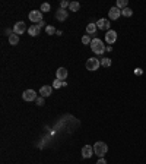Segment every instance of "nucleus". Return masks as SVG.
<instances>
[{
	"label": "nucleus",
	"mask_w": 146,
	"mask_h": 164,
	"mask_svg": "<svg viewBox=\"0 0 146 164\" xmlns=\"http://www.w3.org/2000/svg\"><path fill=\"white\" fill-rule=\"evenodd\" d=\"M91 50H92L95 54H104V51L107 50V47L104 46L102 40L99 38H94L92 43H91Z\"/></svg>",
	"instance_id": "nucleus-1"
},
{
	"label": "nucleus",
	"mask_w": 146,
	"mask_h": 164,
	"mask_svg": "<svg viewBox=\"0 0 146 164\" xmlns=\"http://www.w3.org/2000/svg\"><path fill=\"white\" fill-rule=\"evenodd\" d=\"M107 151H108V147L105 142H101V141L95 142V145H94V152H95L99 158H104V155L107 154Z\"/></svg>",
	"instance_id": "nucleus-2"
},
{
	"label": "nucleus",
	"mask_w": 146,
	"mask_h": 164,
	"mask_svg": "<svg viewBox=\"0 0 146 164\" xmlns=\"http://www.w3.org/2000/svg\"><path fill=\"white\" fill-rule=\"evenodd\" d=\"M85 66H86L88 70L94 72V70H98V68L101 66V62H99L97 57H91L86 60V65H85Z\"/></svg>",
	"instance_id": "nucleus-3"
},
{
	"label": "nucleus",
	"mask_w": 146,
	"mask_h": 164,
	"mask_svg": "<svg viewBox=\"0 0 146 164\" xmlns=\"http://www.w3.org/2000/svg\"><path fill=\"white\" fill-rule=\"evenodd\" d=\"M22 98H24L25 101H35L38 97H37V92H35L34 89H26V91H24V94H22Z\"/></svg>",
	"instance_id": "nucleus-4"
},
{
	"label": "nucleus",
	"mask_w": 146,
	"mask_h": 164,
	"mask_svg": "<svg viewBox=\"0 0 146 164\" xmlns=\"http://www.w3.org/2000/svg\"><path fill=\"white\" fill-rule=\"evenodd\" d=\"M28 18L31 22H39V21H43V12L41 10H32V12H29Z\"/></svg>",
	"instance_id": "nucleus-5"
},
{
	"label": "nucleus",
	"mask_w": 146,
	"mask_h": 164,
	"mask_svg": "<svg viewBox=\"0 0 146 164\" xmlns=\"http://www.w3.org/2000/svg\"><path fill=\"white\" fill-rule=\"evenodd\" d=\"M105 41H107L110 46H111V44H114L117 41V32L114 31V29H110V31H107V34H105Z\"/></svg>",
	"instance_id": "nucleus-6"
},
{
	"label": "nucleus",
	"mask_w": 146,
	"mask_h": 164,
	"mask_svg": "<svg viewBox=\"0 0 146 164\" xmlns=\"http://www.w3.org/2000/svg\"><path fill=\"white\" fill-rule=\"evenodd\" d=\"M25 31H26V27H25V24L24 22H22V21H21V22H16V24H15V27H13V32L16 35H22L25 32Z\"/></svg>",
	"instance_id": "nucleus-7"
},
{
	"label": "nucleus",
	"mask_w": 146,
	"mask_h": 164,
	"mask_svg": "<svg viewBox=\"0 0 146 164\" xmlns=\"http://www.w3.org/2000/svg\"><path fill=\"white\" fill-rule=\"evenodd\" d=\"M120 16H121V10L118 9L117 6L111 7V9H110V12H108V18H110V19H114V21H116V19H118Z\"/></svg>",
	"instance_id": "nucleus-8"
},
{
	"label": "nucleus",
	"mask_w": 146,
	"mask_h": 164,
	"mask_svg": "<svg viewBox=\"0 0 146 164\" xmlns=\"http://www.w3.org/2000/svg\"><path fill=\"white\" fill-rule=\"evenodd\" d=\"M94 154H95V152H94V147H91V145H85V147L82 148V157L83 158H91Z\"/></svg>",
	"instance_id": "nucleus-9"
},
{
	"label": "nucleus",
	"mask_w": 146,
	"mask_h": 164,
	"mask_svg": "<svg viewBox=\"0 0 146 164\" xmlns=\"http://www.w3.org/2000/svg\"><path fill=\"white\" fill-rule=\"evenodd\" d=\"M56 19L60 21V22H63V21L67 19V10L66 9H58L56 12Z\"/></svg>",
	"instance_id": "nucleus-10"
},
{
	"label": "nucleus",
	"mask_w": 146,
	"mask_h": 164,
	"mask_svg": "<svg viewBox=\"0 0 146 164\" xmlns=\"http://www.w3.org/2000/svg\"><path fill=\"white\" fill-rule=\"evenodd\" d=\"M95 24H97V28L110 31V21H108V19H99V21H97Z\"/></svg>",
	"instance_id": "nucleus-11"
},
{
	"label": "nucleus",
	"mask_w": 146,
	"mask_h": 164,
	"mask_svg": "<svg viewBox=\"0 0 146 164\" xmlns=\"http://www.w3.org/2000/svg\"><path fill=\"white\" fill-rule=\"evenodd\" d=\"M67 69L66 68H58L57 69V73H56V76H57V79H60V81H64L66 78H67Z\"/></svg>",
	"instance_id": "nucleus-12"
},
{
	"label": "nucleus",
	"mask_w": 146,
	"mask_h": 164,
	"mask_svg": "<svg viewBox=\"0 0 146 164\" xmlns=\"http://www.w3.org/2000/svg\"><path fill=\"white\" fill-rule=\"evenodd\" d=\"M51 91H53V87H48V85H44V87H41V89H39V94H41V97H48L51 95Z\"/></svg>",
	"instance_id": "nucleus-13"
},
{
	"label": "nucleus",
	"mask_w": 146,
	"mask_h": 164,
	"mask_svg": "<svg viewBox=\"0 0 146 164\" xmlns=\"http://www.w3.org/2000/svg\"><path fill=\"white\" fill-rule=\"evenodd\" d=\"M39 31H41V28L38 25H31L28 28V34L32 35V37H37V35H39Z\"/></svg>",
	"instance_id": "nucleus-14"
},
{
	"label": "nucleus",
	"mask_w": 146,
	"mask_h": 164,
	"mask_svg": "<svg viewBox=\"0 0 146 164\" xmlns=\"http://www.w3.org/2000/svg\"><path fill=\"white\" fill-rule=\"evenodd\" d=\"M97 24H88V27H86V32L89 35L91 34H95V31H97Z\"/></svg>",
	"instance_id": "nucleus-15"
},
{
	"label": "nucleus",
	"mask_w": 146,
	"mask_h": 164,
	"mask_svg": "<svg viewBox=\"0 0 146 164\" xmlns=\"http://www.w3.org/2000/svg\"><path fill=\"white\" fill-rule=\"evenodd\" d=\"M19 43V35L16 34H12L9 37V44H12V46H16V44Z\"/></svg>",
	"instance_id": "nucleus-16"
},
{
	"label": "nucleus",
	"mask_w": 146,
	"mask_h": 164,
	"mask_svg": "<svg viewBox=\"0 0 146 164\" xmlns=\"http://www.w3.org/2000/svg\"><path fill=\"white\" fill-rule=\"evenodd\" d=\"M127 5H129V2H127V0H117V7H118L120 10L126 9Z\"/></svg>",
	"instance_id": "nucleus-17"
},
{
	"label": "nucleus",
	"mask_w": 146,
	"mask_h": 164,
	"mask_svg": "<svg viewBox=\"0 0 146 164\" xmlns=\"http://www.w3.org/2000/svg\"><path fill=\"white\" fill-rule=\"evenodd\" d=\"M69 7H70V10H72V12H78L79 7H80V5H79V2H72Z\"/></svg>",
	"instance_id": "nucleus-18"
},
{
	"label": "nucleus",
	"mask_w": 146,
	"mask_h": 164,
	"mask_svg": "<svg viewBox=\"0 0 146 164\" xmlns=\"http://www.w3.org/2000/svg\"><path fill=\"white\" fill-rule=\"evenodd\" d=\"M121 15L123 16H126V18H130L131 15H133V10H131L130 7H126V9L121 10Z\"/></svg>",
	"instance_id": "nucleus-19"
},
{
	"label": "nucleus",
	"mask_w": 146,
	"mask_h": 164,
	"mask_svg": "<svg viewBox=\"0 0 146 164\" xmlns=\"http://www.w3.org/2000/svg\"><path fill=\"white\" fill-rule=\"evenodd\" d=\"M45 32L48 35H54V34H57V31H56V28L54 27H51V25H48V27H45Z\"/></svg>",
	"instance_id": "nucleus-20"
},
{
	"label": "nucleus",
	"mask_w": 146,
	"mask_h": 164,
	"mask_svg": "<svg viewBox=\"0 0 146 164\" xmlns=\"http://www.w3.org/2000/svg\"><path fill=\"white\" fill-rule=\"evenodd\" d=\"M101 65L104 66V68H110V66H111V59L104 57V59L101 60Z\"/></svg>",
	"instance_id": "nucleus-21"
},
{
	"label": "nucleus",
	"mask_w": 146,
	"mask_h": 164,
	"mask_svg": "<svg viewBox=\"0 0 146 164\" xmlns=\"http://www.w3.org/2000/svg\"><path fill=\"white\" fill-rule=\"evenodd\" d=\"M63 87V81H60V79H57V78H56V79H54V82H53V88H56V89H57V88H62Z\"/></svg>",
	"instance_id": "nucleus-22"
},
{
	"label": "nucleus",
	"mask_w": 146,
	"mask_h": 164,
	"mask_svg": "<svg viewBox=\"0 0 146 164\" xmlns=\"http://www.w3.org/2000/svg\"><path fill=\"white\" fill-rule=\"evenodd\" d=\"M51 9V6L48 5V3H43V5H41V12H48V10Z\"/></svg>",
	"instance_id": "nucleus-23"
},
{
	"label": "nucleus",
	"mask_w": 146,
	"mask_h": 164,
	"mask_svg": "<svg viewBox=\"0 0 146 164\" xmlns=\"http://www.w3.org/2000/svg\"><path fill=\"white\" fill-rule=\"evenodd\" d=\"M82 43L83 44H91V43H92V40H91L89 35H83V37H82Z\"/></svg>",
	"instance_id": "nucleus-24"
},
{
	"label": "nucleus",
	"mask_w": 146,
	"mask_h": 164,
	"mask_svg": "<svg viewBox=\"0 0 146 164\" xmlns=\"http://www.w3.org/2000/svg\"><path fill=\"white\" fill-rule=\"evenodd\" d=\"M69 6H70V3H69L67 0H62V2H60V9H66Z\"/></svg>",
	"instance_id": "nucleus-25"
},
{
	"label": "nucleus",
	"mask_w": 146,
	"mask_h": 164,
	"mask_svg": "<svg viewBox=\"0 0 146 164\" xmlns=\"http://www.w3.org/2000/svg\"><path fill=\"white\" fill-rule=\"evenodd\" d=\"M35 103H37V106H44V97H38Z\"/></svg>",
	"instance_id": "nucleus-26"
},
{
	"label": "nucleus",
	"mask_w": 146,
	"mask_h": 164,
	"mask_svg": "<svg viewBox=\"0 0 146 164\" xmlns=\"http://www.w3.org/2000/svg\"><path fill=\"white\" fill-rule=\"evenodd\" d=\"M133 72H135V75H136V76H140V75H143V70H142L140 68H136Z\"/></svg>",
	"instance_id": "nucleus-27"
},
{
	"label": "nucleus",
	"mask_w": 146,
	"mask_h": 164,
	"mask_svg": "<svg viewBox=\"0 0 146 164\" xmlns=\"http://www.w3.org/2000/svg\"><path fill=\"white\" fill-rule=\"evenodd\" d=\"M97 164H107V161H105L104 158H99V160L97 161Z\"/></svg>",
	"instance_id": "nucleus-28"
},
{
	"label": "nucleus",
	"mask_w": 146,
	"mask_h": 164,
	"mask_svg": "<svg viewBox=\"0 0 146 164\" xmlns=\"http://www.w3.org/2000/svg\"><path fill=\"white\" fill-rule=\"evenodd\" d=\"M44 24H45V22H44V21H39V22H38V24H37V25H38L39 28H43V27H44Z\"/></svg>",
	"instance_id": "nucleus-29"
}]
</instances>
